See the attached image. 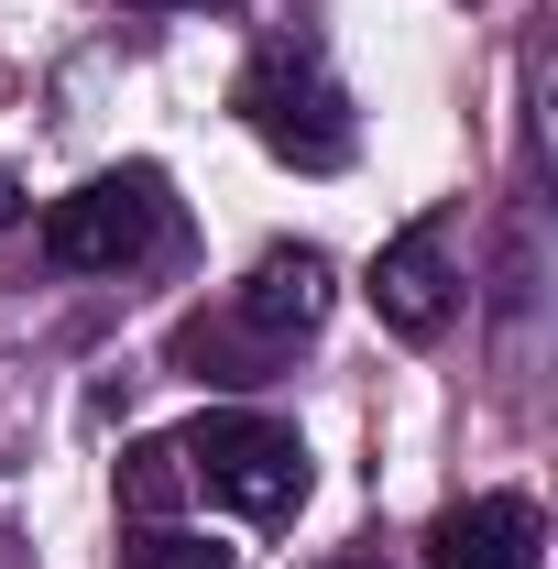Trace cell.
I'll return each mask as SVG.
<instances>
[{"label":"cell","instance_id":"obj_3","mask_svg":"<svg viewBox=\"0 0 558 569\" xmlns=\"http://www.w3.org/2000/svg\"><path fill=\"white\" fill-rule=\"evenodd\" d=\"M33 241H44V263H56V274H132L142 252H165V241H176L165 164H110V176L67 187V198L44 209Z\"/></svg>","mask_w":558,"mask_h":569},{"label":"cell","instance_id":"obj_2","mask_svg":"<svg viewBox=\"0 0 558 569\" xmlns=\"http://www.w3.org/2000/svg\"><path fill=\"white\" fill-rule=\"evenodd\" d=\"M230 110H241V132L263 142L275 164H296V176H340L350 153H361L350 88L329 77L318 33H263L252 67H241V88H230Z\"/></svg>","mask_w":558,"mask_h":569},{"label":"cell","instance_id":"obj_7","mask_svg":"<svg viewBox=\"0 0 558 569\" xmlns=\"http://www.w3.org/2000/svg\"><path fill=\"white\" fill-rule=\"evenodd\" d=\"M121 569H230V548L198 537V526H165V515H153V526L121 537Z\"/></svg>","mask_w":558,"mask_h":569},{"label":"cell","instance_id":"obj_8","mask_svg":"<svg viewBox=\"0 0 558 569\" xmlns=\"http://www.w3.org/2000/svg\"><path fill=\"white\" fill-rule=\"evenodd\" d=\"M176 493H187V460H176V438H142V449H132V471H121V503H132L142 526H153V515H165Z\"/></svg>","mask_w":558,"mask_h":569},{"label":"cell","instance_id":"obj_6","mask_svg":"<svg viewBox=\"0 0 558 569\" xmlns=\"http://www.w3.org/2000/svg\"><path fill=\"white\" fill-rule=\"evenodd\" d=\"M427 569H548V515L526 493H471L427 526Z\"/></svg>","mask_w":558,"mask_h":569},{"label":"cell","instance_id":"obj_10","mask_svg":"<svg viewBox=\"0 0 558 569\" xmlns=\"http://www.w3.org/2000/svg\"><path fill=\"white\" fill-rule=\"evenodd\" d=\"M11 219H22V187H11V176H0V230H11Z\"/></svg>","mask_w":558,"mask_h":569},{"label":"cell","instance_id":"obj_11","mask_svg":"<svg viewBox=\"0 0 558 569\" xmlns=\"http://www.w3.org/2000/svg\"><path fill=\"white\" fill-rule=\"evenodd\" d=\"M165 11H187V0H165Z\"/></svg>","mask_w":558,"mask_h":569},{"label":"cell","instance_id":"obj_5","mask_svg":"<svg viewBox=\"0 0 558 569\" xmlns=\"http://www.w3.org/2000/svg\"><path fill=\"white\" fill-rule=\"evenodd\" d=\"M372 318L395 340H438L460 318V263H449V209L438 219H406L383 252H372Z\"/></svg>","mask_w":558,"mask_h":569},{"label":"cell","instance_id":"obj_4","mask_svg":"<svg viewBox=\"0 0 558 569\" xmlns=\"http://www.w3.org/2000/svg\"><path fill=\"white\" fill-rule=\"evenodd\" d=\"M176 460H187V482L230 515H252V526H285L296 503H307V438L275 417H252V406H219L176 438Z\"/></svg>","mask_w":558,"mask_h":569},{"label":"cell","instance_id":"obj_1","mask_svg":"<svg viewBox=\"0 0 558 569\" xmlns=\"http://www.w3.org/2000/svg\"><path fill=\"white\" fill-rule=\"evenodd\" d=\"M329 252H307V241H275L252 274L230 284V307L219 318H187L176 329V361L198 372V383H275V361L296 340H318V318H329Z\"/></svg>","mask_w":558,"mask_h":569},{"label":"cell","instance_id":"obj_9","mask_svg":"<svg viewBox=\"0 0 558 569\" xmlns=\"http://www.w3.org/2000/svg\"><path fill=\"white\" fill-rule=\"evenodd\" d=\"M318 569H383V548H350V559H318Z\"/></svg>","mask_w":558,"mask_h":569}]
</instances>
